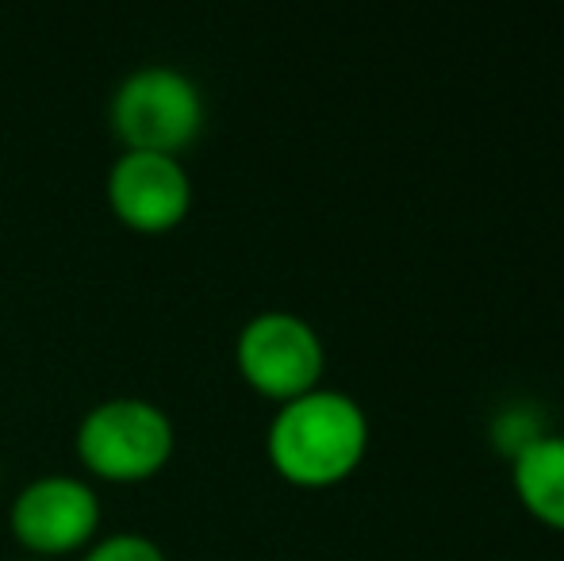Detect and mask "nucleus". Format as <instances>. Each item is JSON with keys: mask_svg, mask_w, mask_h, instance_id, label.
<instances>
[{"mask_svg": "<svg viewBox=\"0 0 564 561\" xmlns=\"http://www.w3.org/2000/svg\"><path fill=\"white\" fill-rule=\"evenodd\" d=\"M365 408L338 389H312L289 404H276L265 431L269 465L300 488H330L346 481L365 462Z\"/></svg>", "mask_w": 564, "mask_h": 561, "instance_id": "f257e3e1", "label": "nucleus"}, {"mask_svg": "<svg viewBox=\"0 0 564 561\" xmlns=\"http://www.w3.org/2000/svg\"><path fill=\"white\" fill-rule=\"evenodd\" d=\"M204 93L188 74L173 66H139L127 74L112 93L116 139L123 150H150V154H173L193 147L204 131Z\"/></svg>", "mask_w": 564, "mask_h": 561, "instance_id": "f03ea898", "label": "nucleus"}, {"mask_svg": "<svg viewBox=\"0 0 564 561\" xmlns=\"http://www.w3.org/2000/svg\"><path fill=\"white\" fill-rule=\"evenodd\" d=\"M173 423L142 397L100 400L77 423V457L105 481H147L173 457Z\"/></svg>", "mask_w": 564, "mask_h": 561, "instance_id": "7ed1b4c3", "label": "nucleus"}, {"mask_svg": "<svg viewBox=\"0 0 564 561\" xmlns=\"http://www.w3.org/2000/svg\"><path fill=\"white\" fill-rule=\"evenodd\" d=\"M235 366L242 381L265 400L289 404L304 392L319 389L327 369L323 338L304 315L269 308L246 320L235 338Z\"/></svg>", "mask_w": 564, "mask_h": 561, "instance_id": "20e7f679", "label": "nucleus"}, {"mask_svg": "<svg viewBox=\"0 0 564 561\" xmlns=\"http://www.w3.org/2000/svg\"><path fill=\"white\" fill-rule=\"evenodd\" d=\"M12 535L31 558H62L85 550L100 527V496L89 481L46 473L23 485L12 500Z\"/></svg>", "mask_w": 564, "mask_h": 561, "instance_id": "39448f33", "label": "nucleus"}, {"mask_svg": "<svg viewBox=\"0 0 564 561\" xmlns=\"http://www.w3.org/2000/svg\"><path fill=\"white\" fill-rule=\"evenodd\" d=\"M108 204L123 227L162 235L185 224L193 208V181L181 158L123 150L108 170Z\"/></svg>", "mask_w": 564, "mask_h": 561, "instance_id": "423d86ee", "label": "nucleus"}, {"mask_svg": "<svg viewBox=\"0 0 564 561\" xmlns=\"http://www.w3.org/2000/svg\"><path fill=\"white\" fill-rule=\"evenodd\" d=\"M511 485L538 524L564 535V434H530L511 454Z\"/></svg>", "mask_w": 564, "mask_h": 561, "instance_id": "0eeeda50", "label": "nucleus"}, {"mask_svg": "<svg viewBox=\"0 0 564 561\" xmlns=\"http://www.w3.org/2000/svg\"><path fill=\"white\" fill-rule=\"evenodd\" d=\"M82 561H165V550L147 535H108L97 547L85 550Z\"/></svg>", "mask_w": 564, "mask_h": 561, "instance_id": "6e6552de", "label": "nucleus"}, {"mask_svg": "<svg viewBox=\"0 0 564 561\" xmlns=\"http://www.w3.org/2000/svg\"><path fill=\"white\" fill-rule=\"evenodd\" d=\"M23 561H46V558H23Z\"/></svg>", "mask_w": 564, "mask_h": 561, "instance_id": "1a4fd4ad", "label": "nucleus"}]
</instances>
